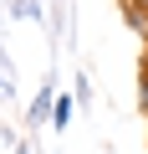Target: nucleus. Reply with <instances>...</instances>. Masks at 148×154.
<instances>
[{
	"label": "nucleus",
	"instance_id": "4",
	"mask_svg": "<svg viewBox=\"0 0 148 154\" xmlns=\"http://www.w3.org/2000/svg\"><path fill=\"white\" fill-rule=\"evenodd\" d=\"M10 16L16 21H41V0H10Z\"/></svg>",
	"mask_w": 148,
	"mask_h": 154
},
{
	"label": "nucleus",
	"instance_id": "5",
	"mask_svg": "<svg viewBox=\"0 0 148 154\" xmlns=\"http://www.w3.org/2000/svg\"><path fill=\"white\" fill-rule=\"evenodd\" d=\"M71 93H77V103H92V77L77 72V88H71Z\"/></svg>",
	"mask_w": 148,
	"mask_h": 154
},
{
	"label": "nucleus",
	"instance_id": "7",
	"mask_svg": "<svg viewBox=\"0 0 148 154\" xmlns=\"http://www.w3.org/2000/svg\"><path fill=\"white\" fill-rule=\"evenodd\" d=\"M10 98H16V88H10V77L0 72V103H10Z\"/></svg>",
	"mask_w": 148,
	"mask_h": 154
},
{
	"label": "nucleus",
	"instance_id": "6",
	"mask_svg": "<svg viewBox=\"0 0 148 154\" xmlns=\"http://www.w3.org/2000/svg\"><path fill=\"white\" fill-rule=\"evenodd\" d=\"M138 108H143V118H148V62H143V72H138Z\"/></svg>",
	"mask_w": 148,
	"mask_h": 154
},
{
	"label": "nucleus",
	"instance_id": "2",
	"mask_svg": "<svg viewBox=\"0 0 148 154\" xmlns=\"http://www.w3.org/2000/svg\"><path fill=\"white\" fill-rule=\"evenodd\" d=\"M77 108H82V103H77V93H56V103H51V128H56V134H66V128H71V118H77Z\"/></svg>",
	"mask_w": 148,
	"mask_h": 154
},
{
	"label": "nucleus",
	"instance_id": "3",
	"mask_svg": "<svg viewBox=\"0 0 148 154\" xmlns=\"http://www.w3.org/2000/svg\"><path fill=\"white\" fill-rule=\"evenodd\" d=\"M123 16H128V31L133 36H148V5H138V0H118Z\"/></svg>",
	"mask_w": 148,
	"mask_h": 154
},
{
	"label": "nucleus",
	"instance_id": "1",
	"mask_svg": "<svg viewBox=\"0 0 148 154\" xmlns=\"http://www.w3.org/2000/svg\"><path fill=\"white\" fill-rule=\"evenodd\" d=\"M51 103H56V77H46V82L31 93V108H26V128H41V123H51Z\"/></svg>",
	"mask_w": 148,
	"mask_h": 154
}]
</instances>
